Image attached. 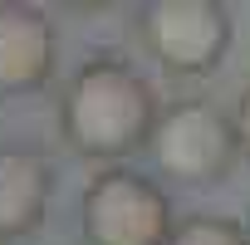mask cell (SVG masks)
<instances>
[{"label": "cell", "mask_w": 250, "mask_h": 245, "mask_svg": "<svg viewBox=\"0 0 250 245\" xmlns=\"http://www.w3.org/2000/svg\"><path fill=\"white\" fill-rule=\"evenodd\" d=\"M157 93L123 59H93L64 93V133L88 157H123L152 138Z\"/></svg>", "instance_id": "cell-1"}, {"label": "cell", "mask_w": 250, "mask_h": 245, "mask_svg": "<svg viewBox=\"0 0 250 245\" xmlns=\"http://www.w3.org/2000/svg\"><path fill=\"white\" fill-rule=\"evenodd\" d=\"M147 143H152L157 167L177 182H216L230 172V162L240 152L235 118L206 98H187V103H172L167 113H157V128Z\"/></svg>", "instance_id": "cell-2"}, {"label": "cell", "mask_w": 250, "mask_h": 245, "mask_svg": "<svg viewBox=\"0 0 250 245\" xmlns=\"http://www.w3.org/2000/svg\"><path fill=\"white\" fill-rule=\"evenodd\" d=\"M83 235L88 245H167L172 201L138 172H103L83 191Z\"/></svg>", "instance_id": "cell-3"}, {"label": "cell", "mask_w": 250, "mask_h": 245, "mask_svg": "<svg viewBox=\"0 0 250 245\" xmlns=\"http://www.w3.org/2000/svg\"><path fill=\"white\" fill-rule=\"evenodd\" d=\"M143 40L157 64L177 74H206L230 49V10L221 0H152L143 10Z\"/></svg>", "instance_id": "cell-4"}, {"label": "cell", "mask_w": 250, "mask_h": 245, "mask_svg": "<svg viewBox=\"0 0 250 245\" xmlns=\"http://www.w3.org/2000/svg\"><path fill=\"white\" fill-rule=\"evenodd\" d=\"M54 64V35L44 15L0 5V88H35Z\"/></svg>", "instance_id": "cell-5"}, {"label": "cell", "mask_w": 250, "mask_h": 245, "mask_svg": "<svg viewBox=\"0 0 250 245\" xmlns=\"http://www.w3.org/2000/svg\"><path fill=\"white\" fill-rule=\"evenodd\" d=\"M44 196H49V172L35 152H0V240L30 230L44 216Z\"/></svg>", "instance_id": "cell-6"}, {"label": "cell", "mask_w": 250, "mask_h": 245, "mask_svg": "<svg viewBox=\"0 0 250 245\" xmlns=\"http://www.w3.org/2000/svg\"><path fill=\"white\" fill-rule=\"evenodd\" d=\"M167 245H250L245 230L235 221H221V216H191L182 225H172V240Z\"/></svg>", "instance_id": "cell-7"}, {"label": "cell", "mask_w": 250, "mask_h": 245, "mask_svg": "<svg viewBox=\"0 0 250 245\" xmlns=\"http://www.w3.org/2000/svg\"><path fill=\"white\" fill-rule=\"evenodd\" d=\"M230 118H235V138H240V152L250 157V88L240 93V103H235V113H230Z\"/></svg>", "instance_id": "cell-8"}]
</instances>
